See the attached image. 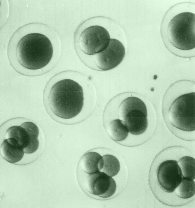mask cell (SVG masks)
<instances>
[{"label":"cell","mask_w":195,"mask_h":208,"mask_svg":"<svg viewBox=\"0 0 195 208\" xmlns=\"http://www.w3.org/2000/svg\"><path fill=\"white\" fill-rule=\"evenodd\" d=\"M178 87L177 82L171 85L167 91L173 97L169 111V120L175 127L182 131L195 130V84L189 89Z\"/></svg>","instance_id":"3"},{"label":"cell","mask_w":195,"mask_h":208,"mask_svg":"<svg viewBox=\"0 0 195 208\" xmlns=\"http://www.w3.org/2000/svg\"><path fill=\"white\" fill-rule=\"evenodd\" d=\"M195 185L193 180L183 178L181 183L175 189L177 195L183 199L192 197L195 194Z\"/></svg>","instance_id":"15"},{"label":"cell","mask_w":195,"mask_h":208,"mask_svg":"<svg viewBox=\"0 0 195 208\" xmlns=\"http://www.w3.org/2000/svg\"><path fill=\"white\" fill-rule=\"evenodd\" d=\"M86 178L87 188L91 194L106 198L111 196L117 188L114 180L102 171L88 174Z\"/></svg>","instance_id":"9"},{"label":"cell","mask_w":195,"mask_h":208,"mask_svg":"<svg viewBox=\"0 0 195 208\" xmlns=\"http://www.w3.org/2000/svg\"><path fill=\"white\" fill-rule=\"evenodd\" d=\"M0 153L6 161L13 163L20 161L23 157L24 152L17 140L10 138L3 140L0 148Z\"/></svg>","instance_id":"11"},{"label":"cell","mask_w":195,"mask_h":208,"mask_svg":"<svg viewBox=\"0 0 195 208\" xmlns=\"http://www.w3.org/2000/svg\"><path fill=\"white\" fill-rule=\"evenodd\" d=\"M91 83L86 75L74 71L57 74L47 87V102L52 114L60 122L79 123L91 112Z\"/></svg>","instance_id":"1"},{"label":"cell","mask_w":195,"mask_h":208,"mask_svg":"<svg viewBox=\"0 0 195 208\" xmlns=\"http://www.w3.org/2000/svg\"><path fill=\"white\" fill-rule=\"evenodd\" d=\"M147 110L144 103L127 113L123 117L129 132L138 135L142 134L148 126Z\"/></svg>","instance_id":"10"},{"label":"cell","mask_w":195,"mask_h":208,"mask_svg":"<svg viewBox=\"0 0 195 208\" xmlns=\"http://www.w3.org/2000/svg\"><path fill=\"white\" fill-rule=\"evenodd\" d=\"M108 131L111 138L118 141L125 140L129 132L124 121L119 119H115L110 122L108 126Z\"/></svg>","instance_id":"13"},{"label":"cell","mask_w":195,"mask_h":208,"mask_svg":"<svg viewBox=\"0 0 195 208\" xmlns=\"http://www.w3.org/2000/svg\"><path fill=\"white\" fill-rule=\"evenodd\" d=\"M110 39L109 34L105 28L98 25L92 26L82 32L79 44L84 53L93 55L105 50L109 45Z\"/></svg>","instance_id":"5"},{"label":"cell","mask_w":195,"mask_h":208,"mask_svg":"<svg viewBox=\"0 0 195 208\" xmlns=\"http://www.w3.org/2000/svg\"><path fill=\"white\" fill-rule=\"evenodd\" d=\"M103 165L102 156L97 152L93 151L86 153L82 157L79 162V165L82 169L88 174L100 171Z\"/></svg>","instance_id":"12"},{"label":"cell","mask_w":195,"mask_h":208,"mask_svg":"<svg viewBox=\"0 0 195 208\" xmlns=\"http://www.w3.org/2000/svg\"><path fill=\"white\" fill-rule=\"evenodd\" d=\"M102 157L104 161L102 172L111 177L116 175L120 169V164L118 159L111 154L105 155Z\"/></svg>","instance_id":"14"},{"label":"cell","mask_w":195,"mask_h":208,"mask_svg":"<svg viewBox=\"0 0 195 208\" xmlns=\"http://www.w3.org/2000/svg\"><path fill=\"white\" fill-rule=\"evenodd\" d=\"M39 130L37 126L27 121L20 126L11 127L6 132L7 138H12L17 140L23 149L24 153L30 154L38 149L39 142L38 139Z\"/></svg>","instance_id":"6"},{"label":"cell","mask_w":195,"mask_h":208,"mask_svg":"<svg viewBox=\"0 0 195 208\" xmlns=\"http://www.w3.org/2000/svg\"><path fill=\"white\" fill-rule=\"evenodd\" d=\"M157 178L165 191L171 193L174 191L183 179L182 170L177 162L172 159L162 162L157 169Z\"/></svg>","instance_id":"7"},{"label":"cell","mask_w":195,"mask_h":208,"mask_svg":"<svg viewBox=\"0 0 195 208\" xmlns=\"http://www.w3.org/2000/svg\"><path fill=\"white\" fill-rule=\"evenodd\" d=\"M194 13H180L172 18L167 26V35L171 45L177 49L187 51L194 49Z\"/></svg>","instance_id":"4"},{"label":"cell","mask_w":195,"mask_h":208,"mask_svg":"<svg viewBox=\"0 0 195 208\" xmlns=\"http://www.w3.org/2000/svg\"><path fill=\"white\" fill-rule=\"evenodd\" d=\"M125 52V47L120 41L110 39L107 47L98 54L93 62L98 69L103 71L109 70L120 64L124 58Z\"/></svg>","instance_id":"8"},{"label":"cell","mask_w":195,"mask_h":208,"mask_svg":"<svg viewBox=\"0 0 195 208\" xmlns=\"http://www.w3.org/2000/svg\"><path fill=\"white\" fill-rule=\"evenodd\" d=\"M195 159L188 156L181 158L178 165L182 170L183 178L194 180L195 179Z\"/></svg>","instance_id":"16"},{"label":"cell","mask_w":195,"mask_h":208,"mask_svg":"<svg viewBox=\"0 0 195 208\" xmlns=\"http://www.w3.org/2000/svg\"><path fill=\"white\" fill-rule=\"evenodd\" d=\"M53 53L52 44L43 34H28L19 41L16 48V57L20 65L25 69L40 70L46 67L52 60Z\"/></svg>","instance_id":"2"}]
</instances>
